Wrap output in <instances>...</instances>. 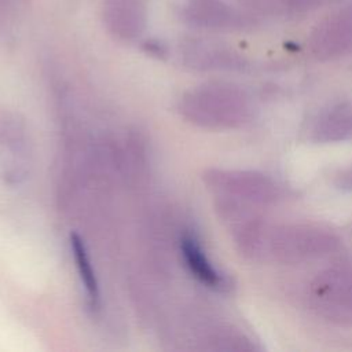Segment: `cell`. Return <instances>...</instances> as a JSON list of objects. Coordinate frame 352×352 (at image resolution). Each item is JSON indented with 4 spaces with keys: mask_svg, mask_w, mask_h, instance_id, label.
Instances as JSON below:
<instances>
[{
    "mask_svg": "<svg viewBox=\"0 0 352 352\" xmlns=\"http://www.w3.org/2000/svg\"><path fill=\"white\" fill-rule=\"evenodd\" d=\"M246 7L263 12L307 10L315 0H241Z\"/></svg>",
    "mask_w": 352,
    "mask_h": 352,
    "instance_id": "13",
    "label": "cell"
},
{
    "mask_svg": "<svg viewBox=\"0 0 352 352\" xmlns=\"http://www.w3.org/2000/svg\"><path fill=\"white\" fill-rule=\"evenodd\" d=\"M180 60L194 70H236L242 58L231 48L202 38H187L179 47Z\"/></svg>",
    "mask_w": 352,
    "mask_h": 352,
    "instance_id": "5",
    "label": "cell"
},
{
    "mask_svg": "<svg viewBox=\"0 0 352 352\" xmlns=\"http://www.w3.org/2000/svg\"><path fill=\"white\" fill-rule=\"evenodd\" d=\"M311 51L320 59L334 58L352 47V8L323 21L311 36Z\"/></svg>",
    "mask_w": 352,
    "mask_h": 352,
    "instance_id": "7",
    "label": "cell"
},
{
    "mask_svg": "<svg viewBox=\"0 0 352 352\" xmlns=\"http://www.w3.org/2000/svg\"><path fill=\"white\" fill-rule=\"evenodd\" d=\"M180 15L184 22L210 30H231L243 25V15L223 0H184Z\"/></svg>",
    "mask_w": 352,
    "mask_h": 352,
    "instance_id": "6",
    "label": "cell"
},
{
    "mask_svg": "<svg viewBox=\"0 0 352 352\" xmlns=\"http://www.w3.org/2000/svg\"><path fill=\"white\" fill-rule=\"evenodd\" d=\"M308 294L322 318L342 326L352 324V264H334L318 272Z\"/></svg>",
    "mask_w": 352,
    "mask_h": 352,
    "instance_id": "3",
    "label": "cell"
},
{
    "mask_svg": "<svg viewBox=\"0 0 352 352\" xmlns=\"http://www.w3.org/2000/svg\"><path fill=\"white\" fill-rule=\"evenodd\" d=\"M16 0H0V19H6L10 16L11 11L15 7Z\"/></svg>",
    "mask_w": 352,
    "mask_h": 352,
    "instance_id": "15",
    "label": "cell"
},
{
    "mask_svg": "<svg viewBox=\"0 0 352 352\" xmlns=\"http://www.w3.org/2000/svg\"><path fill=\"white\" fill-rule=\"evenodd\" d=\"M312 138L333 143L352 138V103H341L326 110L314 124Z\"/></svg>",
    "mask_w": 352,
    "mask_h": 352,
    "instance_id": "11",
    "label": "cell"
},
{
    "mask_svg": "<svg viewBox=\"0 0 352 352\" xmlns=\"http://www.w3.org/2000/svg\"><path fill=\"white\" fill-rule=\"evenodd\" d=\"M180 252L187 270L197 280L213 290L230 289V278L214 267L194 235L184 234L182 236Z\"/></svg>",
    "mask_w": 352,
    "mask_h": 352,
    "instance_id": "9",
    "label": "cell"
},
{
    "mask_svg": "<svg viewBox=\"0 0 352 352\" xmlns=\"http://www.w3.org/2000/svg\"><path fill=\"white\" fill-rule=\"evenodd\" d=\"M204 180L220 199L243 205H270L282 197L280 186L272 177L256 170L210 169Z\"/></svg>",
    "mask_w": 352,
    "mask_h": 352,
    "instance_id": "4",
    "label": "cell"
},
{
    "mask_svg": "<svg viewBox=\"0 0 352 352\" xmlns=\"http://www.w3.org/2000/svg\"><path fill=\"white\" fill-rule=\"evenodd\" d=\"M103 21L121 40H136L146 29V10L140 0H103Z\"/></svg>",
    "mask_w": 352,
    "mask_h": 352,
    "instance_id": "8",
    "label": "cell"
},
{
    "mask_svg": "<svg viewBox=\"0 0 352 352\" xmlns=\"http://www.w3.org/2000/svg\"><path fill=\"white\" fill-rule=\"evenodd\" d=\"M70 250L73 254V260L76 263V268L80 276V280L84 286L85 294L88 297V301L92 307H96L99 302V283L98 278L91 261V257L88 254L87 246L81 236L76 232L70 234Z\"/></svg>",
    "mask_w": 352,
    "mask_h": 352,
    "instance_id": "12",
    "label": "cell"
},
{
    "mask_svg": "<svg viewBox=\"0 0 352 352\" xmlns=\"http://www.w3.org/2000/svg\"><path fill=\"white\" fill-rule=\"evenodd\" d=\"M180 113L195 125L212 129L238 128L252 121V98L239 87L210 82L197 87L180 99Z\"/></svg>",
    "mask_w": 352,
    "mask_h": 352,
    "instance_id": "2",
    "label": "cell"
},
{
    "mask_svg": "<svg viewBox=\"0 0 352 352\" xmlns=\"http://www.w3.org/2000/svg\"><path fill=\"white\" fill-rule=\"evenodd\" d=\"M226 219L234 223L238 250L256 261L298 264L327 256L338 249L340 238L322 226L272 224L248 213L245 206L231 209Z\"/></svg>",
    "mask_w": 352,
    "mask_h": 352,
    "instance_id": "1",
    "label": "cell"
},
{
    "mask_svg": "<svg viewBox=\"0 0 352 352\" xmlns=\"http://www.w3.org/2000/svg\"><path fill=\"white\" fill-rule=\"evenodd\" d=\"M0 138L3 144L6 146L8 160L6 161V176L11 177L14 182H19L26 175V136L25 128L22 122L16 121L15 118H6L1 122L0 128Z\"/></svg>",
    "mask_w": 352,
    "mask_h": 352,
    "instance_id": "10",
    "label": "cell"
},
{
    "mask_svg": "<svg viewBox=\"0 0 352 352\" xmlns=\"http://www.w3.org/2000/svg\"><path fill=\"white\" fill-rule=\"evenodd\" d=\"M142 47H143L144 52H147L148 55L158 58V59H164L168 54V48L165 47V44L155 38H147Z\"/></svg>",
    "mask_w": 352,
    "mask_h": 352,
    "instance_id": "14",
    "label": "cell"
},
{
    "mask_svg": "<svg viewBox=\"0 0 352 352\" xmlns=\"http://www.w3.org/2000/svg\"><path fill=\"white\" fill-rule=\"evenodd\" d=\"M338 182H340L341 187L352 188V168L341 172L338 176Z\"/></svg>",
    "mask_w": 352,
    "mask_h": 352,
    "instance_id": "16",
    "label": "cell"
}]
</instances>
